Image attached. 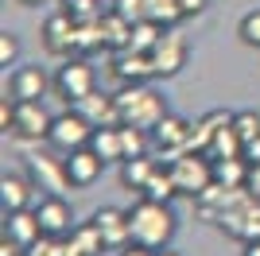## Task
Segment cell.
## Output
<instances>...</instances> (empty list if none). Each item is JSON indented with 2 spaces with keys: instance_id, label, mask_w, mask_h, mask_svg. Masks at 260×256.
Wrapping results in <instances>:
<instances>
[{
  "instance_id": "cell-37",
  "label": "cell",
  "mask_w": 260,
  "mask_h": 256,
  "mask_svg": "<svg viewBox=\"0 0 260 256\" xmlns=\"http://www.w3.org/2000/svg\"><path fill=\"white\" fill-rule=\"evenodd\" d=\"M117 256H155V252H152V248H144V245H124Z\"/></svg>"
},
{
  "instance_id": "cell-9",
  "label": "cell",
  "mask_w": 260,
  "mask_h": 256,
  "mask_svg": "<svg viewBox=\"0 0 260 256\" xmlns=\"http://www.w3.org/2000/svg\"><path fill=\"white\" fill-rule=\"evenodd\" d=\"M190 136H194V124L186 117L167 113V117L152 128V151H159L163 159H171V155H179V151L190 148Z\"/></svg>"
},
{
  "instance_id": "cell-10",
  "label": "cell",
  "mask_w": 260,
  "mask_h": 256,
  "mask_svg": "<svg viewBox=\"0 0 260 256\" xmlns=\"http://www.w3.org/2000/svg\"><path fill=\"white\" fill-rule=\"evenodd\" d=\"M74 39H78V20L70 12H54L51 20L43 23V47L54 58H70V54L78 51Z\"/></svg>"
},
{
  "instance_id": "cell-32",
  "label": "cell",
  "mask_w": 260,
  "mask_h": 256,
  "mask_svg": "<svg viewBox=\"0 0 260 256\" xmlns=\"http://www.w3.org/2000/svg\"><path fill=\"white\" fill-rule=\"evenodd\" d=\"M20 62V35L4 31L0 35V66H16Z\"/></svg>"
},
{
  "instance_id": "cell-18",
  "label": "cell",
  "mask_w": 260,
  "mask_h": 256,
  "mask_svg": "<svg viewBox=\"0 0 260 256\" xmlns=\"http://www.w3.org/2000/svg\"><path fill=\"white\" fill-rule=\"evenodd\" d=\"M35 198V182L23 179V175H4L0 179V206H4V213L12 210H27Z\"/></svg>"
},
{
  "instance_id": "cell-3",
  "label": "cell",
  "mask_w": 260,
  "mask_h": 256,
  "mask_svg": "<svg viewBox=\"0 0 260 256\" xmlns=\"http://www.w3.org/2000/svg\"><path fill=\"white\" fill-rule=\"evenodd\" d=\"M167 167H171V175H175L179 194H186V198H198V194L214 182V159H210L206 151L186 148V151H179V155H171Z\"/></svg>"
},
{
  "instance_id": "cell-12",
  "label": "cell",
  "mask_w": 260,
  "mask_h": 256,
  "mask_svg": "<svg viewBox=\"0 0 260 256\" xmlns=\"http://www.w3.org/2000/svg\"><path fill=\"white\" fill-rule=\"evenodd\" d=\"M35 213H39V225H43L47 237H70V233H74V210H70V202H66L62 194H47V198H39Z\"/></svg>"
},
{
  "instance_id": "cell-24",
  "label": "cell",
  "mask_w": 260,
  "mask_h": 256,
  "mask_svg": "<svg viewBox=\"0 0 260 256\" xmlns=\"http://www.w3.org/2000/svg\"><path fill=\"white\" fill-rule=\"evenodd\" d=\"M70 241H74V248H78L82 256H98V252H109V248H105V237H101V229H98L93 221H82V225H74Z\"/></svg>"
},
{
  "instance_id": "cell-29",
  "label": "cell",
  "mask_w": 260,
  "mask_h": 256,
  "mask_svg": "<svg viewBox=\"0 0 260 256\" xmlns=\"http://www.w3.org/2000/svg\"><path fill=\"white\" fill-rule=\"evenodd\" d=\"M233 128H237L241 144H249V140L260 132V113H256V109H241V113H233Z\"/></svg>"
},
{
  "instance_id": "cell-8",
  "label": "cell",
  "mask_w": 260,
  "mask_h": 256,
  "mask_svg": "<svg viewBox=\"0 0 260 256\" xmlns=\"http://www.w3.org/2000/svg\"><path fill=\"white\" fill-rule=\"evenodd\" d=\"M51 113L43 109V101H16V113H12V136L23 140V144H35V140H47L51 132Z\"/></svg>"
},
{
  "instance_id": "cell-6",
  "label": "cell",
  "mask_w": 260,
  "mask_h": 256,
  "mask_svg": "<svg viewBox=\"0 0 260 256\" xmlns=\"http://www.w3.org/2000/svg\"><path fill=\"white\" fill-rule=\"evenodd\" d=\"M148 54H152V70H155V78H175V74L186 66V54H190V47H186V39L175 31V27H163L159 43H155Z\"/></svg>"
},
{
  "instance_id": "cell-22",
  "label": "cell",
  "mask_w": 260,
  "mask_h": 256,
  "mask_svg": "<svg viewBox=\"0 0 260 256\" xmlns=\"http://www.w3.org/2000/svg\"><path fill=\"white\" fill-rule=\"evenodd\" d=\"M101 35H105V47H109V51H124L128 39H132V23L120 20L117 12L109 8V12H101Z\"/></svg>"
},
{
  "instance_id": "cell-25",
  "label": "cell",
  "mask_w": 260,
  "mask_h": 256,
  "mask_svg": "<svg viewBox=\"0 0 260 256\" xmlns=\"http://www.w3.org/2000/svg\"><path fill=\"white\" fill-rule=\"evenodd\" d=\"M120 144H124V159L136 155H152V132L136 124H120Z\"/></svg>"
},
{
  "instance_id": "cell-33",
  "label": "cell",
  "mask_w": 260,
  "mask_h": 256,
  "mask_svg": "<svg viewBox=\"0 0 260 256\" xmlns=\"http://www.w3.org/2000/svg\"><path fill=\"white\" fill-rule=\"evenodd\" d=\"M210 0H179V8H183V20H190V16H202L206 12Z\"/></svg>"
},
{
  "instance_id": "cell-5",
  "label": "cell",
  "mask_w": 260,
  "mask_h": 256,
  "mask_svg": "<svg viewBox=\"0 0 260 256\" xmlns=\"http://www.w3.org/2000/svg\"><path fill=\"white\" fill-rule=\"evenodd\" d=\"M89 140H93V124H89L74 105L66 109V113H58V117L51 120V132H47V144H51L54 151H62V155L86 148Z\"/></svg>"
},
{
  "instance_id": "cell-20",
  "label": "cell",
  "mask_w": 260,
  "mask_h": 256,
  "mask_svg": "<svg viewBox=\"0 0 260 256\" xmlns=\"http://www.w3.org/2000/svg\"><path fill=\"white\" fill-rule=\"evenodd\" d=\"M155 167H159V159H152V155L124 159V163H120V186H124V190H144Z\"/></svg>"
},
{
  "instance_id": "cell-7",
  "label": "cell",
  "mask_w": 260,
  "mask_h": 256,
  "mask_svg": "<svg viewBox=\"0 0 260 256\" xmlns=\"http://www.w3.org/2000/svg\"><path fill=\"white\" fill-rule=\"evenodd\" d=\"M27 179L47 194H66L70 190V175H66V155L54 159L47 151H31L27 155Z\"/></svg>"
},
{
  "instance_id": "cell-23",
  "label": "cell",
  "mask_w": 260,
  "mask_h": 256,
  "mask_svg": "<svg viewBox=\"0 0 260 256\" xmlns=\"http://www.w3.org/2000/svg\"><path fill=\"white\" fill-rule=\"evenodd\" d=\"M175 194H179V186H175V175L167 163H159V167L152 171V179H148V186L140 190V198H152V202H171Z\"/></svg>"
},
{
  "instance_id": "cell-27",
  "label": "cell",
  "mask_w": 260,
  "mask_h": 256,
  "mask_svg": "<svg viewBox=\"0 0 260 256\" xmlns=\"http://www.w3.org/2000/svg\"><path fill=\"white\" fill-rule=\"evenodd\" d=\"M159 35H163V27L155 20H140V23H132V39H128V47L132 51H152L155 43H159Z\"/></svg>"
},
{
  "instance_id": "cell-2",
  "label": "cell",
  "mask_w": 260,
  "mask_h": 256,
  "mask_svg": "<svg viewBox=\"0 0 260 256\" xmlns=\"http://www.w3.org/2000/svg\"><path fill=\"white\" fill-rule=\"evenodd\" d=\"M117 113H120V124H136L152 132L171 109H167V97L159 89H152L148 82H132L117 93Z\"/></svg>"
},
{
  "instance_id": "cell-21",
  "label": "cell",
  "mask_w": 260,
  "mask_h": 256,
  "mask_svg": "<svg viewBox=\"0 0 260 256\" xmlns=\"http://www.w3.org/2000/svg\"><path fill=\"white\" fill-rule=\"evenodd\" d=\"M214 182L229 186V190H241L249 182V159L245 155H229V159H214Z\"/></svg>"
},
{
  "instance_id": "cell-38",
  "label": "cell",
  "mask_w": 260,
  "mask_h": 256,
  "mask_svg": "<svg viewBox=\"0 0 260 256\" xmlns=\"http://www.w3.org/2000/svg\"><path fill=\"white\" fill-rule=\"evenodd\" d=\"M241 256H260V237H256V241H245V248H241Z\"/></svg>"
},
{
  "instance_id": "cell-16",
  "label": "cell",
  "mask_w": 260,
  "mask_h": 256,
  "mask_svg": "<svg viewBox=\"0 0 260 256\" xmlns=\"http://www.w3.org/2000/svg\"><path fill=\"white\" fill-rule=\"evenodd\" d=\"M74 109L82 113V117L89 120L93 128L101 124H120V113H117V93H101V89H93V93L78 97Z\"/></svg>"
},
{
  "instance_id": "cell-26",
  "label": "cell",
  "mask_w": 260,
  "mask_h": 256,
  "mask_svg": "<svg viewBox=\"0 0 260 256\" xmlns=\"http://www.w3.org/2000/svg\"><path fill=\"white\" fill-rule=\"evenodd\" d=\"M144 8H148V20H155L159 27H175V23L183 20L179 0H144Z\"/></svg>"
},
{
  "instance_id": "cell-14",
  "label": "cell",
  "mask_w": 260,
  "mask_h": 256,
  "mask_svg": "<svg viewBox=\"0 0 260 256\" xmlns=\"http://www.w3.org/2000/svg\"><path fill=\"white\" fill-rule=\"evenodd\" d=\"M47 85H54V78L43 74V66H16L8 78V93L16 101H43Z\"/></svg>"
},
{
  "instance_id": "cell-11",
  "label": "cell",
  "mask_w": 260,
  "mask_h": 256,
  "mask_svg": "<svg viewBox=\"0 0 260 256\" xmlns=\"http://www.w3.org/2000/svg\"><path fill=\"white\" fill-rule=\"evenodd\" d=\"M105 167H109V163L101 159L89 144H86V148H78V151H66V175H70V186H74V190L93 186V182L105 175Z\"/></svg>"
},
{
  "instance_id": "cell-19",
  "label": "cell",
  "mask_w": 260,
  "mask_h": 256,
  "mask_svg": "<svg viewBox=\"0 0 260 256\" xmlns=\"http://www.w3.org/2000/svg\"><path fill=\"white\" fill-rule=\"evenodd\" d=\"M89 148L98 151L105 163H124V144H120V124H101L93 128V140Z\"/></svg>"
},
{
  "instance_id": "cell-15",
  "label": "cell",
  "mask_w": 260,
  "mask_h": 256,
  "mask_svg": "<svg viewBox=\"0 0 260 256\" xmlns=\"http://www.w3.org/2000/svg\"><path fill=\"white\" fill-rule=\"evenodd\" d=\"M4 237H12L16 245L27 252V248L43 237V225H39V213H35V206H27V210H12L4 213Z\"/></svg>"
},
{
  "instance_id": "cell-17",
  "label": "cell",
  "mask_w": 260,
  "mask_h": 256,
  "mask_svg": "<svg viewBox=\"0 0 260 256\" xmlns=\"http://www.w3.org/2000/svg\"><path fill=\"white\" fill-rule=\"evenodd\" d=\"M113 74H117L124 85H132V82H148V78H155V70H152V54L124 47V51H117V58H113Z\"/></svg>"
},
{
  "instance_id": "cell-40",
  "label": "cell",
  "mask_w": 260,
  "mask_h": 256,
  "mask_svg": "<svg viewBox=\"0 0 260 256\" xmlns=\"http://www.w3.org/2000/svg\"><path fill=\"white\" fill-rule=\"evenodd\" d=\"M155 256H179V252H171V248H155Z\"/></svg>"
},
{
  "instance_id": "cell-34",
  "label": "cell",
  "mask_w": 260,
  "mask_h": 256,
  "mask_svg": "<svg viewBox=\"0 0 260 256\" xmlns=\"http://www.w3.org/2000/svg\"><path fill=\"white\" fill-rule=\"evenodd\" d=\"M12 113H16V97H4V101H0V128H4V132L12 128Z\"/></svg>"
},
{
  "instance_id": "cell-4",
  "label": "cell",
  "mask_w": 260,
  "mask_h": 256,
  "mask_svg": "<svg viewBox=\"0 0 260 256\" xmlns=\"http://www.w3.org/2000/svg\"><path fill=\"white\" fill-rule=\"evenodd\" d=\"M98 89V74H93V66L82 58V54H70V58H62V66H58V74H54V93L62 97L66 105H74L78 97H86Z\"/></svg>"
},
{
  "instance_id": "cell-13",
  "label": "cell",
  "mask_w": 260,
  "mask_h": 256,
  "mask_svg": "<svg viewBox=\"0 0 260 256\" xmlns=\"http://www.w3.org/2000/svg\"><path fill=\"white\" fill-rule=\"evenodd\" d=\"M89 221L101 229L105 237V248L109 252H120L124 245H132V233H128V210H117V206H105V210H93Z\"/></svg>"
},
{
  "instance_id": "cell-31",
  "label": "cell",
  "mask_w": 260,
  "mask_h": 256,
  "mask_svg": "<svg viewBox=\"0 0 260 256\" xmlns=\"http://www.w3.org/2000/svg\"><path fill=\"white\" fill-rule=\"evenodd\" d=\"M113 12H117L120 20H128V23L148 20V8H144V0H113Z\"/></svg>"
},
{
  "instance_id": "cell-1",
  "label": "cell",
  "mask_w": 260,
  "mask_h": 256,
  "mask_svg": "<svg viewBox=\"0 0 260 256\" xmlns=\"http://www.w3.org/2000/svg\"><path fill=\"white\" fill-rule=\"evenodd\" d=\"M175 221L171 202H152V198H140L136 206H128V233H132V245H144V248H167L171 245Z\"/></svg>"
},
{
  "instance_id": "cell-30",
  "label": "cell",
  "mask_w": 260,
  "mask_h": 256,
  "mask_svg": "<svg viewBox=\"0 0 260 256\" xmlns=\"http://www.w3.org/2000/svg\"><path fill=\"white\" fill-rule=\"evenodd\" d=\"M62 12H70L78 23L82 20H98L101 16V0H62Z\"/></svg>"
},
{
  "instance_id": "cell-35",
  "label": "cell",
  "mask_w": 260,
  "mask_h": 256,
  "mask_svg": "<svg viewBox=\"0 0 260 256\" xmlns=\"http://www.w3.org/2000/svg\"><path fill=\"white\" fill-rule=\"evenodd\" d=\"M245 190H249L252 198H260V159L249 163V182H245Z\"/></svg>"
},
{
  "instance_id": "cell-36",
  "label": "cell",
  "mask_w": 260,
  "mask_h": 256,
  "mask_svg": "<svg viewBox=\"0 0 260 256\" xmlns=\"http://www.w3.org/2000/svg\"><path fill=\"white\" fill-rule=\"evenodd\" d=\"M245 159H249V163H256V159H260V132L249 140V144H245Z\"/></svg>"
},
{
  "instance_id": "cell-39",
  "label": "cell",
  "mask_w": 260,
  "mask_h": 256,
  "mask_svg": "<svg viewBox=\"0 0 260 256\" xmlns=\"http://www.w3.org/2000/svg\"><path fill=\"white\" fill-rule=\"evenodd\" d=\"M16 4H23V8H35V4H47V0H16Z\"/></svg>"
},
{
  "instance_id": "cell-28",
  "label": "cell",
  "mask_w": 260,
  "mask_h": 256,
  "mask_svg": "<svg viewBox=\"0 0 260 256\" xmlns=\"http://www.w3.org/2000/svg\"><path fill=\"white\" fill-rule=\"evenodd\" d=\"M237 39L245 43V47H252V51H260V8L241 16V23H237Z\"/></svg>"
}]
</instances>
